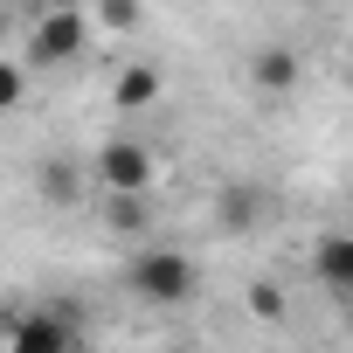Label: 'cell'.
<instances>
[{
	"instance_id": "6da1fadb",
	"label": "cell",
	"mask_w": 353,
	"mask_h": 353,
	"mask_svg": "<svg viewBox=\"0 0 353 353\" xmlns=\"http://www.w3.org/2000/svg\"><path fill=\"white\" fill-rule=\"evenodd\" d=\"M125 284H132V298H145V305H188L201 277H194V263H188L181 250H132Z\"/></svg>"
},
{
	"instance_id": "7a4b0ae2",
	"label": "cell",
	"mask_w": 353,
	"mask_h": 353,
	"mask_svg": "<svg viewBox=\"0 0 353 353\" xmlns=\"http://www.w3.org/2000/svg\"><path fill=\"white\" fill-rule=\"evenodd\" d=\"M83 42H90V21H83L77 8H56V14L28 35V63H35V70H63V63L83 56Z\"/></svg>"
},
{
	"instance_id": "3957f363",
	"label": "cell",
	"mask_w": 353,
	"mask_h": 353,
	"mask_svg": "<svg viewBox=\"0 0 353 353\" xmlns=\"http://www.w3.org/2000/svg\"><path fill=\"white\" fill-rule=\"evenodd\" d=\"M8 353H77V312H28V319H14Z\"/></svg>"
},
{
	"instance_id": "277c9868",
	"label": "cell",
	"mask_w": 353,
	"mask_h": 353,
	"mask_svg": "<svg viewBox=\"0 0 353 353\" xmlns=\"http://www.w3.org/2000/svg\"><path fill=\"white\" fill-rule=\"evenodd\" d=\"M97 173H104L111 194H145V188H152V152H145L139 139H111V145L97 152Z\"/></svg>"
},
{
	"instance_id": "5b68a950",
	"label": "cell",
	"mask_w": 353,
	"mask_h": 353,
	"mask_svg": "<svg viewBox=\"0 0 353 353\" xmlns=\"http://www.w3.org/2000/svg\"><path fill=\"white\" fill-rule=\"evenodd\" d=\"M298 42H263L256 56H250V83L263 90V97H291L298 90Z\"/></svg>"
},
{
	"instance_id": "8992f818",
	"label": "cell",
	"mask_w": 353,
	"mask_h": 353,
	"mask_svg": "<svg viewBox=\"0 0 353 353\" xmlns=\"http://www.w3.org/2000/svg\"><path fill=\"white\" fill-rule=\"evenodd\" d=\"M35 188H42V201H49V208H77L83 173H77V159H70V152H49V159L35 166Z\"/></svg>"
},
{
	"instance_id": "52a82bcc",
	"label": "cell",
	"mask_w": 353,
	"mask_h": 353,
	"mask_svg": "<svg viewBox=\"0 0 353 353\" xmlns=\"http://www.w3.org/2000/svg\"><path fill=\"white\" fill-rule=\"evenodd\" d=\"M312 270H319V284H325L332 298H346V291H353V243H346V236H325V243L312 250Z\"/></svg>"
},
{
	"instance_id": "ba28073f",
	"label": "cell",
	"mask_w": 353,
	"mask_h": 353,
	"mask_svg": "<svg viewBox=\"0 0 353 353\" xmlns=\"http://www.w3.org/2000/svg\"><path fill=\"white\" fill-rule=\"evenodd\" d=\"M111 97H118V111H145V104L159 97V70H152V63H125L118 83H111Z\"/></svg>"
},
{
	"instance_id": "9c48e42d",
	"label": "cell",
	"mask_w": 353,
	"mask_h": 353,
	"mask_svg": "<svg viewBox=\"0 0 353 353\" xmlns=\"http://www.w3.org/2000/svg\"><path fill=\"white\" fill-rule=\"evenodd\" d=\"M256 215H263L256 188H222V229H256Z\"/></svg>"
},
{
	"instance_id": "30bf717a",
	"label": "cell",
	"mask_w": 353,
	"mask_h": 353,
	"mask_svg": "<svg viewBox=\"0 0 353 353\" xmlns=\"http://www.w3.org/2000/svg\"><path fill=\"white\" fill-rule=\"evenodd\" d=\"M104 222H111L118 236H139V229H145V194H111Z\"/></svg>"
},
{
	"instance_id": "8fae6325",
	"label": "cell",
	"mask_w": 353,
	"mask_h": 353,
	"mask_svg": "<svg viewBox=\"0 0 353 353\" xmlns=\"http://www.w3.org/2000/svg\"><path fill=\"white\" fill-rule=\"evenodd\" d=\"M250 312H256L263 325H277V319H284V291H277V284H250Z\"/></svg>"
},
{
	"instance_id": "7c38bea8",
	"label": "cell",
	"mask_w": 353,
	"mask_h": 353,
	"mask_svg": "<svg viewBox=\"0 0 353 353\" xmlns=\"http://www.w3.org/2000/svg\"><path fill=\"white\" fill-rule=\"evenodd\" d=\"M14 104H21V70L0 63V111H14Z\"/></svg>"
},
{
	"instance_id": "4fadbf2b",
	"label": "cell",
	"mask_w": 353,
	"mask_h": 353,
	"mask_svg": "<svg viewBox=\"0 0 353 353\" xmlns=\"http://www.w3.org/2000/svg\"><path fill=\"white\" fill-rule=\"evenodd\" d=\"M104 21H111V28H132V21H139V0H104Z\"/></svg>"
},
{
	"instance_id": "5bb4252c",
	"label": "cell",
	"mask_w": 353,
	"mask_h": 353,
	"mask_svg": "<svg viewBox=\"0 0 353 353\" xmlns=\"http://www.w3.org/2000/svg\"><path fill=\"white\" fill-rule=\"evenodd\" d=\"M14 35V21H8V0H0V42H8Z\"/></svg>"
},
{
	"instance_id": "9a60e30c",
	"label": "cell",
	"mask_w": 353,
	"mask_h": 353,
	"mask_svg": "<svg viewBox=\"0 0 353 353\" xmlns=\"http://www.w3.org/2000/svg\"><path fill=\"white\" fill-rule=\"evenodd\" d=\"M0 353H8V346H0Z\"/></svg>"
}]
</instances>
